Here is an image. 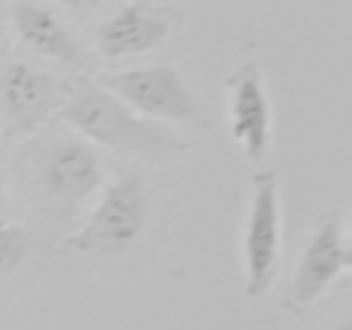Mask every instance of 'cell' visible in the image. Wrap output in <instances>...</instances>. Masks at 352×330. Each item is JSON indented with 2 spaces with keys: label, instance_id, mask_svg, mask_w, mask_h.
<instances>
[{
  "label": "cell",
  "instance_id": "3",
  "mask_svg": "<svg viewBox=\"0 0 352 330\" xmlns=\"http://www.w3.org/2000/svg\"><path fill=\"white\" fill-rule=\"evenodd\" d=\"M22 162L30 186L56 208H78L104 184L97 147L80 135H54L34 142Z\"/></svg>",
  "mask_w": 352,
  "mask_h": 330
},
{
  "label": "cell",
  "instance_id": "12",
  "mask_svg": "<svg viewBox=\"0 0 352 330\" xmlns=\"http://www.w3.org/2000/svg\"><path fill=\"white\" fill-rule=\"evenodd\" d=\"M56 3L68 8V10H75V12H87V10H94V8L102 6V0H56Z\"/></svg>",
  "mask_w": 352,
  "mask_h": 330
},
{
  "label": "cell",
  "instance_id": "10",
  "mask_svg": "<svg viewBox=\"0 0 352 330\" xmlns=\"http://www.w3.org/2000/svg\"><path fill=\"white\" fill-rule=\"evenodd\" d=\"M12 27L22 44L41 58L56 60V63L70 65V68H80L85 63V51L78 36L49 8L30 3V0H20L12 8Z\"/></svg>",
  "mask_w": 352,
  "mask_h": 330
},
{
  "label": "cell",
  "instance_id": "14",
  "mask_svg": "<svg viewBox=\"0 0 352 330\" xmlns=\"http://www.w3.org/2000/svg\"><path fill=\"white\" fill-rule=\"evenodd\" d=\"M8 212V195H6V188H3V184H0V217Z\"/></svg>",
  "mask_w": 352,
  "mask_h": 330
},
{
  "label": "cell",
  "instance_id": "15",
  "mask_svg": "<svg viewBox=\"0 0 352 330\" xmlns=\"http://www.w3.org/2000/svg\"><path fill=\"white\" fill-rule=\"evenodd\" d=\"M336 330H352V323H350V318H345V320H342V323L338 325Z\"/></svg>",
  "mask_w": 352,
  "mask_h": 330
},
{
  "label": "cell",
  "instance_id": "13",
  "mask_svg": "<svg viewBox=\"0 0 352 330\" xmlns=\"http://www.w3.org/2000/svg\"><path fill=\"white\" fill-rule=\"evenodd\" d=\"M6 36H8V17H6L3 6H0V46H3V41H6Z\"/></svg>",
  "mask_w": 352,
  "mask_h": 330
},
{
  "label": "cell",
  "instance_id": "6",
  "mask_svg": "<svg viewBox=\"0 0 352 330\" xmlns=\"http://www.w3.org/2000/svg\"><path fill=\"white\" fill-rule=\"evenodd\" d=\"M352 265V246L347 236L342 212H331L321 217L311 239L304 246L297 267L292 272L283 306L289 314H304L311 309L328 289Z\"/></svg>",
  "mask_w": 352,
  "mask_h": 330
},
{
  "label": "cell",
  "instance_id": "1",
  "mask_svg": "<svg viewBox=\"0 0 352 330\" xmlns=\"http://www.w3.org/2000/svg\"><path fill=\"white\" fill-rule=\"evenodd\" d=\"M58 118L89 145L145 164H174L193 152L191 142L160 123L138 116L89 80L70 85Z\"/></svg>",
  "mask_w": 352,
  "mask_h": 330
},
{
  "label": "cell",
  "instance_id": "7",
  "mask_svg": "<svg viewBox=\"0 0 352 330\" xmlns=\"http://www.w3.org/2000/svg\"><path fill=\"white\" fill-rule=\"evenodd\" d=\"M70 85L22 60L0 68V111L10 135H34L54 116H58Z\"/></svg>",
  "mask_w": 352,
  "mask_h": 330
},
{
  "label": "cell",
  "instance_id": "11",
  "mask_svg": "<svg viewBox=\"0 0 352 330\" xmlns=\"http://www.w3.org/2000/svg\"><path fill=\"white\" fill-rule=\"evenodd\" d=\"M34 251V236L20 224H0V280L17 272Z\"/></svg>",
  "mask_w": 352,
  "mask_h": 330
},
{
  "label": "cell",
  "instance_id": "4",
  "mask_svg": "<svg viewBox=\"0 0 352 330\" xmlns=\"http://www.w3.org/2000/svg\"><path fill=\"white\" fill-rule=\"evenodd\" d=\"M94 82L121 104H126L131 111L152 123L208 126L201 102L174 65L104 70Z\"/></svg>",
  "mask_w": 352,
  "mask_h": 330
},
{
  "label": "cell",
  "instance_id": "9",
  "mask_svg": "<svg viewBox=\"0 0 352 330\" xmlns=\"http://www.w3.org/2000/svg\"><path fill=\"white\" fill-rule=\"evenodd\" d=\"M171 34V22L147 6H123L94 30V46L109 60L131 58L160 49Z\"/></svg>",
  "mask_w": 352,
  "mask_h": 330
},
{
  "label": "cell",
  "instance_id": "2",
  "mask_svg": "<svg viewBox=\"0 0 352 330\" xmlns=\"http://www.w3.org/2000/svg\"><path fill=\"white\" fill-rule=\"evenodd\" d=\"M150 219V188L140 169H126L104 188L87 222L58 248L70 256L113 258L131 251L142 239Z\"/></svg>",
  "mask_w": 352,
  "mask_h": 330
},
{
  "label": "cell",
  "instance_id": "8",
  "mask_svg": "<svg viewBox=\"0 0 352 330\" xmlns=\"http://www.w3.org/2000/svg\"><path fill=\"white\" fill-rule=\"evenodd\" d=\"M230 138L249 162H263L273 145V109L265 92L263 70L256 60L236 65L225 80Z\"/></svg>",
  "mask_w": 352,
  "mask_h": 330
},
{
  "label": "cell",
  "instance_id": "5",
  "mask_svg": "<svg viewBox=\"0 0 352 330\" xmlns=\"http://www.w3.org/2000/svg\"><path fill=\"white\" fill-rule=\"evenodd\" d=\"M251 186L254 188L244 224V294L249 299H261L270 292L280 270V179L275 171H258Z\"/></svg>",
  "mask_w": 352,
  "mask_h": 330
}]
</instances>
